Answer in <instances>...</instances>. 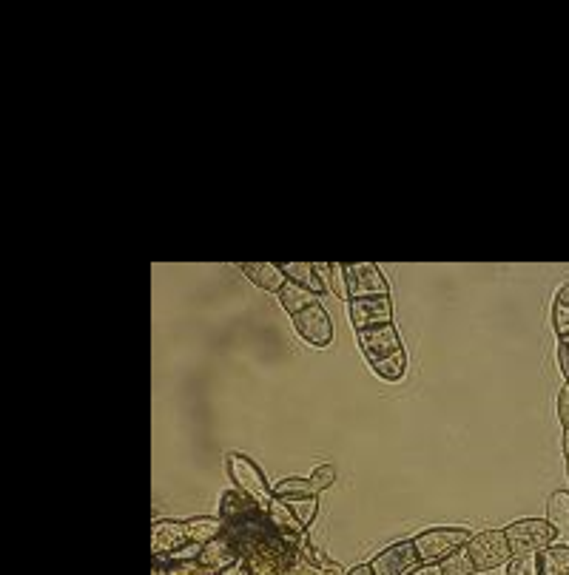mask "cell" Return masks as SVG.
Returning a JSON list of instances; mask_svg holds the SVG:
<instances>
[{
    "instance_id": "cell-19",
    "label": "cell",
    "mask_w": 569,
    "mask_h": 575,
    "mask_svg": "<svg viewBox=\"0 0 569 575\" xmlns=\"http://www.w3.org/2000/svg\"><path fill=\"white\" fill-rule=\"evenodd\" d=\"M541 575H569V544H552L538 553Z\"/></svg>"
},
{
    "instance_id": "cell-24",
    "label": "cell",
    "mask_w": 569,
    "mask_h": 575,
    "mask_svg": "<svg viewBox=\"0 0 569 575\" xmlns=\"http://www.w3.org/2000/svg\"><path fill=\"white\" fill-rule=\"evenodd\" d=\"M507 575H541V558L538 553H524V556H513L507 564Z\"/></svg>"
},
{
    "instance_id": "cell-12",
    "label": "cell",
    "mask_w": 569,
    "mask_h": 575,
    "mask_svg": "<svg viewBox=\"0 0 569 575\" xmlns=\"http://www.w3.org/2000/svg\"><path fill=\"white\" fill-rule=\"evenodd\" d=\"M202 567H208L211 573H225L228 567H234L239 564V550L231 544V538H214L211 544H205L200 550V556H197Z\"/></svg>"
},
{
    "instance_id": "cell-35",
    "label": "cell",
    "mask_w": 569,
    "mask_h": 575,
    "mask_svg": "<svg viewBox=\"0 0 569 575\" xmlns=\"http://www.w3.org/2000/svg\"><path fill=\"white\" fill-rule=\"evenodd\" d=\"M558 345H561V348H564V351H567V356H569V336H561V339H558Z\"/></svg>"
},
{
    "instance_id": "cell-2",
    "label": "cell",
    "mask_w": 569,
    "mask_h": 575,
    "mask_svg": "<svg viewBox=\"0 0 569 575\" xmlns=\"http://www.w3.org/2000/svg\"><path fill=\"white\" fill-rule=\"evenodd\" d=\"M225 470H228V479L234 482L237 490L248 493L251 499L259 501L268 510V504L274 501V487L268 484L257 462H251L242 453H225Z\"/></svg>"
},
{
    "instance_id": "cell-21",
    "label": "cell",
    "mask_w": 569,
    "mask_h": 575,
    "mask_svg": "<svg viewBox=\"0 0 569 575\" xmlns=\"http://www.w3.org/2000/svg\"><path fill=\"white\" fill-rule=\"evenodd\" d=\"M552 328L558 339L569 336V285H561L552 299Z\"/></svg>"
},
{
    "instance_id": "cell-8",
    "label": "cell",
    "mask_w": 569,
    "mask_h": 575,
    "mask_svg": "<svg viewBox=\"0 0 569 575\" xmlns=\"http://www.w3.org/2000/svg\"><path fill=\"white\" fill-rule=\"evenodd\" d=\"M356 342H359V351L365 353V359H368L370 365L379 362V359L393 356L396 351H402V339H399V331H396L393 322L356 331Z\"/></svg>"
},
{
    "instance_id": "cell-17",
    "label": "cell",
    "mask_w": 569,
    "mask_h": 575,
    "mask_svg": "<svg viewBox=\"0 0 569 575\" xmlns=\"http://www.w3.org/2000/svg\"><path fill=\"white\" fill-rule=\"evenodd\" d=\"M282 271L288 274V279H294L299 285H305L308 291L319 294V297L328 291L325 279H319L316 268H313V262H288V265H282Z\"/></svg>"
},
{
    "instance_id": "cell-27",
    "label": "cell",
    "mask_w": 569,
    "mask_h": 575,
    "mask_svg": "<svg viewBox=\"0 0 569 575\" xmlns=\"http://www.w3.org/2000/svg\"><path fill=\"white\" fill-rule=\"evenodd\" d=\"M311 484L316 493H322V490L333 487V484H336V467H333V464H319V467L311 473Z\"/></svg>"
},
{
    "instance_id": "cell-25",
    "label": "cell",
    "mask_w": 569,
    "mask_h": 575,
    "mask_svg": "<svg viewBox=\"0 0 569 575\" xmlns=\"http://www.w3.org/2000/svg\"><path fill=\"white\" fill-rule=\"evenodd\" d=\"M291 504V510L296 513V519L302 521V527L308 530L313 524V519H316V513H319V499L316 496H311V499H296V501H288Z\"/></svg>"
},
{
    "instance_id": "cell-23",
    "label": "cell",
    "mask_w": 569,
    "mask_h": 575,
    "mask_svg": "<svg viewBox=\"0 0 569 575\" xmlns=\"http://www.w3.org/2000/svg\"><path fill=\"white\" fill-rule=\"evenodd\" d=\"M439 567L444 575H476V564H473V558L467 553V547L450 553V556L441 561Z\"/></svg>"
},
{
    "instance_id": "cell-34",
    "label": "cell",
    "mask_w": 569,
    "mask_h": 575,
    "mask_svg": "<svg viewBox=\"0 0 569 575\" xmlns=\"http://www.w3.org/2000/svg\"><path fill=\"white\" fill-rule=\"evenodd\" d=\"M564 456H567L569 462V430H564Z\"/></svg>"
},
{
    "instance_id": "cell-20",
    "label": "cell",
    "mask_w": 569,
    "mask_h": 575,
    "mask_svg": "<svg viewBox=\"0 0 569 575\" xmlns=\"http://www.w3.org/2000/svg\"><path fill=\"white\" fill-rule=\"evenodd\" d=\"M370 368H373V373H376L379 379H385V382H399L404 371H407V353H404L402 348V351H396L393 356H387V359L373 362Z\"/></svg>"
},
{
    "instance_id": "cell-11",
    "label": "cell",
    "mask_w": 569,
    "mask_h": 575,
    "mask_svg": "<svg viewBox=\"0 0 569 575\" xmlns=\"http://www.w3.org/2000/svg\"><path fill=\"white\" fill-rule=\"evenodd\" d=\"M239 271L268 294H279L285 288V282H288V274L276 262H242Z\"/></svg>"
},
{
    "instance_id": "cell-33",
    "label": "cell",
    "mask_w": 569,
    "mask_h": 575,
    "mask_svg": "<svg viewBox=\"0 0 569 575\" xmlns=\"http://www.w3.org/2000/svg\"><path fill=\"white\" fill-rule=\"evenodd\" d=\"M348 575H376V573H373V567H370V564H359V567L348 570Z\"/></svg>"
},
{
    "instance_id": "cell-5",
    "label": "cell",
    "mask_w": 569,
    "mask_h": 575,
    "mask_svg": "<svg viewBox=\"0 0 569 575\" xmlns=\"http://www.w3.org/2000/svg\"><path fill=\"white\" fill-rule=\"evenodd\" d=\"M345 285H348V299L390 297V285L376 262L345 265Z\"/></svg>"
},
{
    "instance_id": "cell-29",
    "label": "cell",
    "mask_w": 569,
    "mask_h": 575,
    "mask_svg": "<svg viewBox=\"0 0 569 575\" xmlns=\"http://www.w3.org/2000/svg\"><path fill=\"white\" fill-rule=\"evenodd\" d=\"M322 570H325V567H319V564H313L308 558L299 556V561H296L294 567V575H322Z\"/></svg>"
},
{
    "instance_id": "cell-6",
    "label": "cell",
    "mask_w": 569,
    "mask_h": 575,
    "mask_svg": "<svg viewBox=\"0 0 569 575\" xmlns=\"http://www.w3.org/2000/svg\"><path fill=\"white\" fill-rule=\"evenodd\" d=\"M370 567L376 575H410L422 567V558H419L416 544L410 538V541H396V544L385 547L382 553H376Z\"/></svg>"
},
{
    "instance_id": "cell-9",
    "label": "cell",
    "mask_w": 569,
    "mask_h": 575,
    "mask_svg": "<svg viewBox=\"0 0 569 575\" xmlns=\"http://www.w3.org/2000/svg\"><path fill=\"white\" fill-rule=\"evenodd\" d=\"M291 319H294L296 334L302 336L305 342H311L313 348H328L333 342L331 316L322 308V302H316L311 308L299 311V314L291 316Z\"/></svg>"
},
{
    "instance_id": "cell-30",
    "label": "cell",
    "mask_w": 569,
    "mask_h": 575,
    "mask_svg": "<svg viewBox=\"0 0 569 575\" xmlns=\"http://www.w3.org/2000/svg\"><path fill=\"white\" fill-rule=\"evenodd\" d=\"M410 575H444V573H441L439 564H422L419 570H413Z\"/></svg>"
},
{
    "instance_id": "cell-18",
    "label": "cell",
    "mask_w": 569,
    "mask_h": 575,
    "mask_svg": "<svg viewBox=\"0 0 569 575\" xmlns=\"http://www.w3.org/2000/svg\"><path fill=\"white\" fill-rule=\"evenodd\" d=\"M188 538H191V544H197V547H205V544H211L214 538L222 536V519H211V516H197V519H188Z\"/></svg>"
},
{
    "instance_id": "cell-3",
    "label": "cell",
    "mask_w": 569,
    "mask_h": 575,
    "mask_svg": "<svg viewBox=\"0 0 569 575\" xmlns=\"http://www.w3.org/2000/svg\"><path fill=\"white\" fill-rule=\"evenodd\" d=\"M507 541L513 556H524V553H541L558 541V533L547 519H521L513 521L510 527H504Z\"/></svg>"
},
{
    "instance_id": "cell-28",
    "label": "cell",
    "mask_w": 569,
    "mask_h": 575,
    "mask_svg": "<svg viewBox=\"0 0 569 575\" xmlns=\"http://www.w3.org/2000/svg\"><path fill=\"white\" fill-rule=\"evenodd\" d=\"M558 419H561L564 430H569V382L558 393Z\"/></svg>"
},
{
    "instance_id": "cell-16",
    "label": "cell",
    "mask_w": 569,
    "mask_h": 575,
    "mask_svg": "<svg viewBox=\"0 0 569 575\" xmlns=\"http://www.w3.org/2000/svg\"><path fill=\"white\" fill-rule=\"evenodd\" d=\"M154 575H217L197 558H154Z\"/></svg>"
},
{
    "instance_id": "cell-22",
    "label": "cell",
    "mask_w": 569,
    "mask_h": 575,
    "mask_svg": "<svg viewBox=\"0 0 569 575\" xmlns=\"http://www.w3.org/2000/svg\"><path fill=\"white\" fill-rule=\"evenodd\" d=\"M274 496L282 501H296V499H311L316 496L311 479H282L274 484Z\"/></svg>"
},
{
    "instance_id": "cell-36",
    "label": "cell",
    "mask_w": 569,
    "mask_h": 575,
    "mask_svg": "<svg viewBox=\"0 0 569 575\" xmlns=\"http://www.w3.org/2000/svg\"><path fill=\"white\" fill-rule=\"evenodd\" d=\"M237 575H251V573H248V570H245V567H239V573H237Z\"/></svg>"
},
{
    "instance_id": "cell-32",
    "label": "cell",
    "mask_w": 569,
    "mask_h": 575,
    "mask_svg": "<svg viewBox=\"0 0 569 575\" xmlns=\"http://www.w3.org/2000/svg\"><path fill=\"white\" fill-rule=\"evenodd\" d=\"M322 575H348L342 570V564H336V561H328V567L322 570Z\"/></svg>"
},
{
    "instance_id": "cell-10",
    "label": "cell",
    "mask_w": 569,
    "mask_h": 575,
    "mask_svg": "<svg viewBox=\"0 0 569 575\" xmlns=\"http://www.w3.org/2000/svg\"><path fill=\"white\" fill-rule=\"evenodd\" d=\"M350 302V322L356 331L387 325L393 319V302L390 297H368V299H348Z\"/></svg>"
},
{
    "instance_id": "cell-7",
    "label": "cell",
    "mask_w": 569,
    "mask_h": 575,
    "mask_svg": "<svg viewBox=\"0 0 569 575\" xmlns=\"http://www.w3.org/2000/svg\"><path fill=\"white\" fill-rule=\"evenodd\" d=\"M191 547L188 538V524L185 521L157 519L151 524V553L154 558H171Z\"/></svg>"
},
{
    "instance_id": "cell-31",
    "label": "cell",
    "mask_w": 569,
    "mask_h": 575,
    "mask_svg": "<svg viewBox=\"0 0 569 575\" xmlns=\"http://www.w3.org/2000/svg\"><path fill=\"white\" fill-rule=\"evenodd\" d=\"M558 362H561V373L567 376V382H569V356L561 345H558Z\"/></svg>"
},
{
    "instance_id": "cell-13",
    "label": "cell",
    "mask_w": 569,
    "mask_h": 575,
    "mask_svg": "<svg viewBox=\"0 0 569 575\" xmlns=\"http://www.w3.org/2000/svg\"><path fill=\"white\" fill-rule=\"evenodd\" d=\"M276 299H279V305H282L288 314L296 316L299 311H305V308L316 305V302H319V294H313V291H308L305 285H299V282H294V279H288V282H285V288L276 294Z\"/></svg>"
},
{
    "instance_id": "cell-1",
    "label": "cell",
    "mask_w": 569,
    "mask_h": 575,
    "mask_svg": "<svg viewBox=\"0 0 569 575\" xmlns=\"http://www.w3.org/2000/svg\"><path fill=\"white\" fill-rule=\"evenodd\" d=\"M470 538H473V533L467 527H430L413 538V544H416V553L422 558V564H441L450 553L467 547Z\"/></svg>"
},
{
    "instance_id": "cell-26",
    "label": "cell",
    "mask_w": 569,
    "mask_h": 575,
    "mask_svg": "<svg viewBox=\"0 0 569 575\" xmlns=\"http://www.w3.org/2000/svg\"><path fill=\"white\" fill-rule=\"evenodd\" d=\"M325 285L331 288L333 297L348 299V285H345V265L331 262V271H328V277H325Z\"/></svg>"
},
{
    "instance_id": "cell-15",
    "label": "cell",
    "mask_w": 569,
    "mask_h": 575,
    "mask_svg": "<svg viewBox=\"0 0 569 575\" xmlns=\"http://www.w3.org/2000/svg\"><path fill=\"white\" fill-rule=\"evenodd\" d=\"M547 521L555 527V533L569 541V493L555 490L547 499Z\"/></svg>"
},
{
    "instance_id": "cell-4",
    "label": "cell",
    "mask_w": 569,
    "mask_h": 575,
    "mask_svg": "<svg viewBox=\"0 0 569 575\" xmlns=\"http://www.w3.org/2000/svg\"><path fill=\"white\" fill-rule=\"evenodd\" d=\"M467 553L476 564V573H490V570H498L501 564H507L513 558V550H510V541H507V533L504 530H481V533H473L470 544H467Z\"/></svg>"
},
{
    "instance_id": "cell-14",
    "label": "cell",
    "mask_w": 569,
    "mask_h": 575,
    "mask_svg": "<svg viewBox=\"0 0 569 575\" xmlns=\"http://www.w3.org/2000/svg\"><path fill=\"white\" fill-rule=\"evenodd\" d=\"M268 519L274 524L276 530L282 533V536H302L305 533V527H302V521L296 519V513L291 510V504L282 499H276L268 504Z\"/></svg>"
},
{
    "instance_id": "cell-37",
    "label": "cell",
    "mask_w": 569,
    "mask_h": 575,
    "mask_svg": "<svg viewBox=\"0 0 569 575\" xmlns=\"http://www.w3.org/2000/svg\"><path fill=\"white\" fill-rule=\"evenodd\" d=\"M567 476H569V462H567Z\"/></svg>"
}]
</instances>
